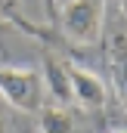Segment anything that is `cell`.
<instances>
[{"label": "cell", "instance_id": "obj_1", "mask_svg": "<svg viewBox=\"0 0 127 133\" xmlns=\"http://www.w3.org/2000/svg\"><path fill=\"white\" fill-rule=\"evenodd\" d=\"M102 19L105 0H65V6L56 16V25L71 43L90 46L102 37Z\"/></svg>", "mask_w": 127, "mask_h": 133}, {"label": "cell", "instance_id": "obj_2", "mask_svg": "<svg viewBox=\"0 0 127 133\" xmlns=\"http://www.w3.org/2000/svg\"><path fill=\"white\" fill-rule=\"evenodd\" d=\"M0 96L19 111H34L43 105V81L37 68L25 65H0Z\"/></svg>", "mask_w": 127, "mask_h": 133}, {"label": "cell", "instance_id": "obj_3", "mask_svg": "<svg viewBox=\"0 0 127 133\" xmlns=\"http://www.w3.org/2000/svg\"><path fill=\"white\" fill-rule=\"evenodd\" d=\"M65 68H68V81H71V96H74V102L84 111H102L105 102H109L105 81L96 71H90V68H84V65H74V62H65Z\"/></svg>", "mask_w": 127, "mask_h": 133}, {"label": "cell", "instance_id": "obj_4", "mask_svg": "<svg viewBox=\"0 0 127 133\" xmlns=\"http://www.w3.org/2000/svg\"><path fill=\"white\" fill-rule=\"evenodd\" d=\"M40 81H43V93L53 99V105H68L74 102L71 96V81H68V68L56 56H47L40 65Z\"/></svg>", "mask_w": 127, "mask_h": 133}, {"label": "cell", "instance_id": "obj_5", "mask_svg": "<svg viewBox=\"0 0 127 133\" xmlns=\"http://www.w3.org/2000/svg\"><path fill=\"white\" fill-rule=\"evenodd\" d=\"M105 53H109L105 62H109V71H112L115 90L121 96V93H127V31H112Z\"/></svg>", "mask_w": 127, "mask_h": 133}, {"label": "cell", "instance_id": "obj_6", "mask_svg": "<svg viewBox=\"0 0 127 133\" xmlns=\"http://www.w3.org/2000/svg\"><path fill=\"white\" fill-rule=\"evenodd\" d=\"M37 130L40 133H74V118L68 115L65 105L43 102L37 108Z\"/></svg>", "mask_w": 127, "mask_h": 133}, {"label": "cell", "instance_id": "obj_7", "mask_svg": "<svg viewBox=\"0 0 127 133\" xmlns=\"http://www.w3.org/2000/svg\"><path fill=\"white\" fill-rule=\"evenodd\" d=\"M43 16H47L50 22H56V16H59V0H43Z\"/></svg>", "mask_w": 127, "mask_h": 133}, {"label": "cell", "instance_id": "obj_8", "mask_svg": "<svg viewBox=\"0 0 127 133\" xmlns=\"http://www.w3.org/2000/svg\"><path fill=\"white\" fill-rule=\"evenodd\" d=\"M118 6H121V12L127 16V0H118Z\"/></svg>", "mask_w": 127, "mask_h": 133}, {"label": "cell", "instance_id": "obj_9", "mask_svg": "<svg viewBox=\"0 0 127 133\" xmlns=\"http://www.w3.org/2000/svg\"><path fill=\"white\" fill-rule=\"evenodd\" d=\"M118 99H121V105H124V111H127V93H121Z\"/></svg>", "mask_w": 127, "mask_h": 133}, {"label": "cell", "instance_id": "obj_10", "mask_svg": "<svg viewBox=\"0 0 127 133\" xmlns=\"http://www.w3.org/2000/svg\"><path fill=\"white\" fill-rule=\"evenodd\" d=\"M9 3H12V6H16V3H19V0H0V6H9Z\"/></svg>", "mask_w": 127, "mask_h": 133}, {"label": "cell", "instance_id": "obj_11", "mask_svg": "<svg viewBox=\"0 0 127 133\" xmlns=\"http://www.w3.org/2000/svg\"><path fill=\"white\" fill-rule=\"evenodd\" d=\"M0 133H6V124H3V118H0Z\"/></svg>", "mask_w": 127, "mask_h": 133}, {"label": "cell", "instance_id": "obj_12", "mask_svg": "<svg viewBox=\"0 0 127 133\" xmlns=\"http://www.w3.org/2000/svg\"><path fill=\"white\" fill-rule=\"evenodd\" d=\"M112 133H127V127H121V130H112Z\"/></svg>", "mask_w": 127, "mask_h": 133}]
</instances>
